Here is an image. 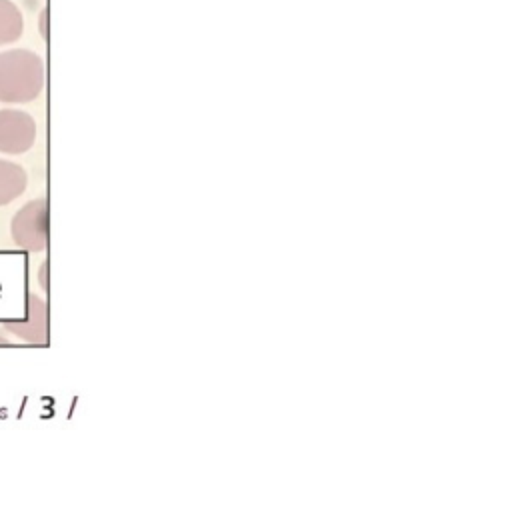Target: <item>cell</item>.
<instances>
[{
	"label": "cell",
	"mask_w": 512,
	"mask_h": 512,
	"mask_svg": "<svg viewBox=\"0 0 512 512\" xmlns=\"http://www.w3.org/2000/svg\"><path fill=\"white\" fill-rule=\"evenodd\" d=\"M44 88L42 58L24 48L0 52V102L24 104L40 96Z\"/></svg>",
	"instance_id": "cell-1"
},
{
	"label": "cell",
	"mask_w": 512,
	"mask_h": 512,
	"mask_svg": "<svg viewBox=\"0 0 512 512\" xmlns=\"http://www.w3.org/2000/svg\"><path fill=\"white\" fill-rule=\"evenodd\" d=\"M10 234L18 248L42 252L48 246V202L34 198L26 202L10 222Z\"/></svg>",
	"instance_id": "cell-2"
},
{
	"label": "cell",
	"mask_w": 512,
	"mask_h": 512,
	"mask_svg": "<svg viewBox=\"0 0 512 512\" xmlns=\"http://www.w3.org/2000/svg\"><path fill=\"white\" fill-rule=\"evenodd\" d=\"M36 140L34 118L16 108L0 110V152L4 154H24L32 148Z\"/></svg>",
	"instance_id": "cell-3"
},
{
	"label": "cell",
	"mask_w": 512,
	"mask_h": 512,
	"mask_svg": "<svg viewBox=\"0 0 512 512\" xmlns=\"http://www.w3.org/2000/svg\"><path fill=\"white\" fill-rule=\"evenodd\" d=\"M6 330L16 334L20 340L26 342H46L48 336V308L46 302L40 300L38 296L30 294L28 304H26V320H10L4 322Z\"/></svg>",
	"instance_id": "cell-4"
},
{
	"label": "cell",
	"mask_w": 512,
	"mask_h": 512,
	"mask_svg": "<svg viewBox=\"0 0 512 512\" xmlns=\"http://www.w3.org/2000/svg\"><path fill=\"white\" fill-rule=\"evenodd\" d=\"M28 186L26 170L10 160L0 158V206L20 198Z\"/></svg>",
	"instance_id": "cell-5"
},
{
	"label": "cell",
	"mask_w": 512,
	"mask_h": 512,
	"mask_svg": "<svg viewBox=\"0 0 512 512\" xmlns=\"http://www.w3.org/2000/svg\"><path fill=\"white\" fill-rule=\"evenodd\" d=\"M22 30L24 20L18 6L10 0H0V46L18 40Z\"/></svg>",
	"instance_id": "cell-6"
},
{
	"label": "cell",
	"mask_w": 512,
	"mask_h": 512,
	"mask_svg": "<svg viewBox=\"0 0 512 512\" xmlns=\"http://www.w3.org/2000/svg\"><path fill=\"white\" fill-rule=\"evenodd\" d=\"M46 270H48V262H44V264H42V268H40V274H42V286H44V290H48V282H46Z\"/></svg>",
	"instance_id": "cell-7"
},
{
	"label": "cell",
	"mask_w": 512,
	"mask_h": 512,
	"mask_svg": "<svg viewBox=\"0 0 512 512\" xmlns=\"http://www.w3.org/2000/svg\"><path fill=\"white\" fill-rule=\"evenodd\" d=\"M46 16H48V10L42 12V34H44V38L48 36V32H46Z\"/></svg>",
	"instance_id": "cell-8"
},
{
	"label": "cell",
	"mask_w": 512,
	"mask_h": 512,
	"mask_svg": "<svg viewBox=\"0 0 512 512\" xmlns=\"http://www.w3.org/2000/svg\"><path fill=\"white\" fill-rule=\"evenodd\" d=\"M0 344H8V340H4V338H0Z\"/></svg>",
	"instance_id": "cell-9"
}]
</instances>
